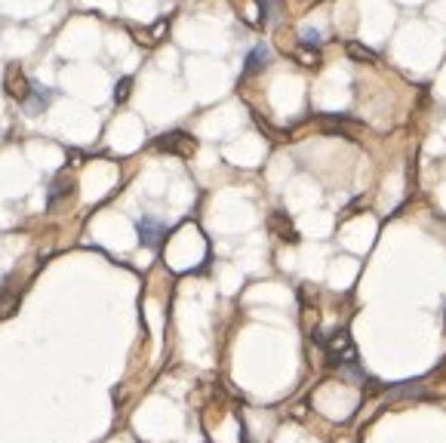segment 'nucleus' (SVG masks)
Here are the masks:
<instances>
[{
	"label": "nucleus",
	"mask_w": 446,
	"mask_h": 443,
	"mask_svg": "<svg viewBox=\"0 0 446 443\" xmlns=\"http://www.w3.org/2000/svg\"><path fill=\"white\" fill-rule=\"evenodd\" d=\"M324 348L329 354V360H333V366H339L348 379H357V381L366 379V373L360 370V360H357V351H354V342H351V336H348V330L333 332L324 342Z\"/></svg>",
	"instance_id": "f257e3e1"
},
{
	"label": "nucleus",
	"mask_w": 446,
	"mask_h": 443,
	"mask_svg": "<svg viewBox=\"0 0 446 443\" xmlns=\"http://www.w3.org/2000/svg\"><path fill=\"white\" fill-rule=\"evenodd\" d=\"M154 148L157 151H167V154H178V158H191V151L197 148V142H194V135L182 133V129H173V133L154 139Z\"/></svg>",
	"instance_id": "f03ea898"
},
{
	"label": "nucleus",
	"mask_w": 446,
	"mask_h": 443,
	"mask_svg": "<svg viewBox=\"0 0 446 443\" xmlns=\"http://www.w3.org/2000/svg\"><path fill=\"white\" fill-rule=\"evenodd\" d=\"M136 231H139V241L145 243V247L151 249H157L163 243V237L169 234V228L163 222H157V219H151V216H145V219H139L136 222Z\"/></svg>",
	"instance_id": "7ed1b4c3"
},
{
	"label": "nucleus",
	"mask_w": 446,
	"mask_h": 443,
	"mask_svg": "<svg viewBox=\"0 0 446 443\" xmlns=\"http://www.w3.org/2000/svg\"><path fill=\"white\" fill-rule=\"evenodd\" d=\"M6 95H10V99H16V102H22L25 99V95H28L31 93V80L28 77H25V71H22V68H19V65H10V68H6Z\"/></svg>",
	"instance_id": "20e7f679"
},
{
	"label": "nucleus",
	"mask_w": 446,
	"mask_h": 443,
	"mask_svg": "<svg viewBox=\"0 0 446 443\" xmlns=\"http://www.w3.org/2000/svg\"><path fill=\"white\" fill-rule=\"evenodd\" d=\"M50 102H53V90H44V86L34 84L31 93L22 99V111L28 114V117H34V114L46 111V108H50Z\"/></svg>",
	"instance_id": "39448f33"
},
{
	"label": "nucleus",
	"mask_w": 446,
	"mask_h": 443,
	"mask_svg": "<svg viewBox=\"0 0 446 443\" xmlns=\"http://www.w3.org/2000/svg\"><path fill=\"white\" fill-rule=\"evenodd\" d=\"M237 3H243V6H237V12L246 25L259 28L265 22V0H237Z\"/></svg>",
	"instance_id": "423d86ee"
},
{
	"label": "nucleus",
	"mask_w": 446,
	"mask_h": 443,
	"mask_svg": "<svg viewBox=\"0 0 446 443\" xmlns=\"http://www.w3.org/2000/svg\"><path fill=\"white\" fill-rule=\"evenodd\" d=\"M19 290L12 286V277L10 281H3V286H0V317H12L19 308Z\"/></svg>",
	"instance_id": "0eeeda50"
},
{
	"label": "nucleus",
	"mask_w": 446,
	"mask_h": 443,
	"mask_svg": "<svg viewBox=\"0 0 446 443\" xmlns=\"http://www.w3.org/2000/svg\"><path fill=\"white\" fill-rule=\"evenodd\" d=\"M74 179H65V176H59V179H53V185H50V209H56L65 197H71L74 194Z\"/></svg>",
	"instance_id": "6e6552de"
},
{
	"label": "nucleus",
	"mask_w": 446,
	"mask_h": 443,
	"mask_svg": "<svg viewBox=\"0 0 446 443\" xmlns=\"http://www.w3.org/2000/svg\"><path fill=\"white\" fill-rule=\"evenodd\" d=\"M268 62H271L268 50H265V46H256V50H252L250 56H246V68H243V71H246V74H256V71H262Z\"/></svg>",
	"instance_id": "1a4fd4ad"
},
{
	"label": "nucleus",
	"mask_w": 446,
	"mask_h": 443,
	"mask_svg": "<svg viewBox=\"0 0 446 443\" xmlns=\"http://www.w3.org/2000/svg\"><path fill=\"white\" fill-rule=\"evenodd\" d=\"M129 90H133V77H123L120 86L114 90V102H118V105H123V102L129 99Z\"/></svg>",
	"instance_id": "9d476101"
},
{
	"label": "nucleus",
	"mask_w": 446,
	"mask_h": 443,
	"mask_svg": "<svg viewBox=\"0 0 446 443\" xmlns=\"http://www.w3.org/2000/svg\"><path fill=\"white\" fill-rule=\"evenodd\" d=\"M348 50H351V56H357V59H373V53H369V50H363L360 44H351V46H348Z\"/></svg>",
	"instance_id": "9b49d317"
},
{
	"label": "nucleus",
	"mask_w": 446,
	"mask_h": 443,
	"mask_svg": "<svg viewBox=\"0 0 446 443\" xmlns=\"http://www.w3.org/2000/svg\"><path fill=\"white\" fill-rule=\"evenodd\" d=\"M151 31H154V40H160V37H163V31H167V22H157Z\"/></svg>",
	"instance_id": "f8f14e48"
}]
</instances>
